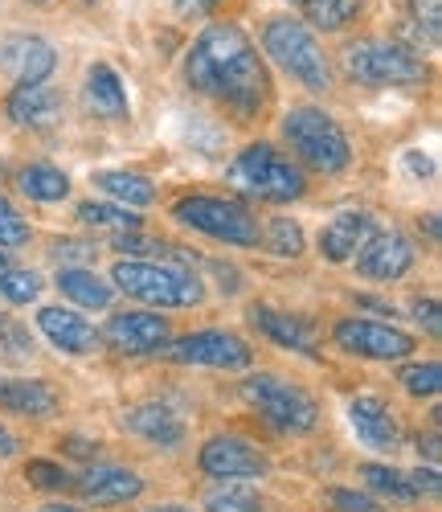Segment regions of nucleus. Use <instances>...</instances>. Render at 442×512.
I'll return each mask as SVG.
<instances>
[{
	"label": "nucleus",
	"instance_id": "1",
	"mask_svg": "<svg viewBox=\"0 0 442 512\" xmlns=\"http://www.w3.org/2000/svg\"><path fill=\"white\" fill-rule=\"evenodd\" d=\"M185 74H189L193 91L226 103L238 115H254L271 99V74H267V66H262L254 41L230 21L209 25L193 41Z\"/></svg>",
	"mask_w": 442,
	"mask_h": 512
},
{
	"label": "nucleus",
	"instance_id": "2",
	"mask_svg": "<svg viewBox=\"0 0 442 512\" xmlns=\"http://www.w3.org/2000/svg\"><path fill=\"white\" fill-rule=\"evenodd\" d=\"M111 287L127 291L131 300L152 304V308H197L205 300V283L193 271L140 263V259H119L111 271Z\"/></svg>",
	"mask_w": 442,
	"mask_h": 512
},
{
	"label": "nucleus",
	"instance_id": "3",
	"mask_svg": "<svg viewBox=\"0 0 442 512\" xmlns=\"http://www.w3.org/2000/svg\"><path fill=\"white\" fill-rule=\"evenodd\" d=\"M230 185L254 201H271V205L299 201L307 189L299 164H291L271 144H250L246 152H238V160L230 164Z\"/></svg>",
	"mask_w": 442,
	"mask_h": 512
},
{
	"label": "nucleus",
	"instance_id": "4",
	"mask_svg": "<svg viewBox=\"0 0 442 512\" xmlns=\"http://www.w3.org/2000/svg\"><path fill=\"white\" fill-rule=\"evenodd\" d=\"M283 136L291 152L316 168V173H344L352 164V144L340 132V123L320 107H291L283 119Z\"/></svg>",
	"mask_w": 442,
	"mask_h": 512
},
{
	"label": "nucleus",
	"instance_id": "5",
	"mask_svg": "<svg viewBox=\"0 0 442 512\" xmlns=\"http://www.w3.org/2000/svg\"><path fill=\"white\" fill-rule=\"evenodd\" d=\"M262 50H267L271 62H279V66L299 82V87L316 91V95L332 91L328 58H324V50H320L316 33L307 29L303 21H295V17H275V21L267 25V33H262Z\"/></svg>",
	"mask_w": 442,
	"mask_h": 512
},
{
	"label": "nucleus",
	"instance_id": "6",
	"mask_svg": "<svg viewBox=\"0 0 442 512\" xmlns=\"http://www.w3.org/2000/svg\"><path fill=\"white\" fill-rule=\"evenodd\" d=\"M344 70L365 82V87H422V82L430 78L426 62L406 50V46H397V41H357V46H348L344 50Z\"/></svg>",
	"mask_w": 442,
	"mask_h": 512
},
{
	"label": "nucleus",
	"instance_id": "7",
	"mask_svg": "<svg viewBox=\"0 0 442 512\" xmlns=\"http://www.w3.org/2000/svg\"><path fill=\"white\" fill-rule=\"evenodd\" d=\"M242 398L267 418L271 426H279V431L287 435H307V431H316V422H320V406L316 398L291 386L287 377L279 373H254L242 381Z\"/></svg>",
	"mask_w": 442,
	"mask_h": 512
},
{
	"label": "nucleus",
	"instance_id": "8",
	"mask_svg": "<svg viewBox=\"0 0 442 512\" xmlns=\"http://www.w3.org/2000/svg\"><path fill=\"white\" fill-rule=\"evenodd\" d=\"M172 218L185 222L197 234L230 242V246H258V238H262L258 218H250L246 205L226 201V197H185V201H176Z\"/></svg>",
	"mask_w": 442,
	"mask_h": 512
},
{
	"label": "nucleus",
	"instance_id": "9",
	"mask_svg": "<svg viewBox=\"0 0 442 512\" xmlns=\"http://www.w3.org/2000/svg\"><path fill=\"white\" fill-rule=\"evenodd\" d=\"M336 345L352 357H369V361H406L414 349H418V340L402 328H393V324H377V320H340L336 324Z\"/></svg>",
	"mask_w": 442,
	"mask_h": 512
},
{
	"label": "nucleus",
	"instance_id": "10",
	"mask_svg": "<svg viewBox=\"0 0 442 512\" xmlns=\"http://www.w3.org/2000/svg\"><path fill=\"white\" fill-rule=\"evenodd\" d=\"M168 353L181 365H209V369H246L254 361V349L238 332H226V328L189 332V336L176 340Z\"/></svg>",
	"mask_w": 442,
	"mask_h": 512
},
{
	"label": "nucleus",
	"instance_id": "11",
	"mask_svg": "<svg viewBox=\"0 0 442 512\" xmlns=\"http://www.w3.org/2000/svg\"><path fill=\"white\" fill-rule=\"evenodd\" d=\"M197 463L209 480H262L267 476V455H262L250 439H238V435L209 439L201 447Z\"/></svg>",
	"mask_w": 442,
	"mask_h": 512
},
{
	"label": "nucleus",
	"instance_id": "12",
	"mask_svg": "<svg viewBox=\"0 0 442 512\" xmlns=\"http://www.w3.org/2000/svg\"><path fill=\"white\" fill-rule=\"evenodd\" d=\"M99 340H107V345L115 353H127V357H144V353H160L168 349V340H172V328L164 316L156 312H115Z\"/></svg>",
	"mask_w": 442,
	"mask_h": 512
},
{
	"label": "nucleus",
	"instance_id": "13",
	"mask_svg": "<svg viewBox=\"0 0 442 512\" xmlns=\"http://www.w3.org/2000/svg\"><path fill=\"white\" fill-rule=\"evenodd\" d=\"M348 422H352V431H357V439L373 451H402L406 443V431H402V422H397L393 406L377 394H361V398H352L348 402Z\"/></svg>",
	"mask_w": 442,
	"mask_h": 512
},
{
	"label": "nucleus",
	"instance_id": "14",
	"mask_svg": "<svg viewBox=\"0 0 442 512\" xmlns=\"http://www.w3.org/2000/svg\"><path fill=\"white\" fill-rule=\"evenodd\" d=\"M414 259H418V250L402 230H381L357 250V271L369 275V279L393 283V279H402L414 267Z\"/></svg>",
	"mask_w": 442,
	"mask_h": 512
},
{
	"label": "nucleus",
	"instance_id": "15",
	"mask_svg": "<svg viewBox=\"0 0 442 512\" xmlns=\"http://www.w3.org/2000/svg\"><path fill=\"white\" fill-rule=\"evenodd\" d=\"M58 66V54L50 41L41 37H29V33H17L0 46V70H5L17 87H29V82H46Z\"/></svg>",
	"mask_w": 442,
	"mask_h": 512
},
{
	"label": "nucleus",
	"instance_id": "16",
	"mask_svg": "<svg viewBox=\"0 0 442 512\" xmlns=\"http://www.w3.org/2000/svg\"><path fill=\"white\" fill-rule=\"evenodd\" d=\"M70 484H78L82 500L95 504V508H111V504H127V500L144 496V480L136 472H127V467H111V463L86 467V472Z\"/></svg>",
	"mask_w": 442,
	"mask_h": 512
},
{
	"label": "nucleus",
	"instance_id": "17",
	"mask_svg": "<svg viewBox=\"0 0 442 512\" xmlns=\"http://www.w3.org/2000/svg\"><path fill=\"white\" fill-rule=\"evenodd\" d=\"M37 328L50 336L54 349H62V353H70V357H86V353H95V349L103 345L99 328L86 320V316L70 312V308H41V312H37Z\"/></svg>",
	"mask_w": 442,
	"mask_h": 512
},
{
	"label": "nucleus",
	"instance_id": "18",
	"mask_svg": "<svg viewBox=\"0 0 442 512\" xmlns=\"http://www.w3.org/2000/svg\"><path fill=\"white\" fill-rule=\"evenodd\" d=\"M373 218L365 209H344L336 213V218L320 230V254L328 263H348V259H357V250L373 238Z\"/></svg>",
	"mask_w": 442,
	"mask_h": 512
},
{
	"label": "nucleus",
	"instance_id": "19",
	"mask_svg": "<svg viewBox=\"0 0 442 512\" xmlns=\"http://www.w3.org/2000/svg\"><path fill=\"white\" fill-rule=\"evenodd\" d=\"M0 410L46 418L58 410V394L50 381H37V377H0Z\"/></svg>",
	"mask_w": 442,
	"mask_h": 512
},
{
	"label": "nucleus",
	"instance_id": "20",
	"mask_svg": "<svg viewBox=\"0 0 442 512\" xmlns=\"http://www.w3.org/2000/svg\"><path fill=\"white\" fill-rule=\"evenodd\" d=\"M123 426H127L131 435H140L144 443H156V447H181L185 443V422L176 418L168 406H160V402L127 410Z\"/></svg>",
	"mask_w": 442,
	"mask_h": 512
},
{
	"label": "nucleus",
	"instance_id": "21",
	"mask_svg": "<svg viewBox=\"0 0 442 512\" xmlns=\"http://www.w3.org/2000/svg\"><path fill=\"white\" fill-rule=\"evenodd\" d=\"M58 107H62V99H58L54 87H46V82H29V87H17L9 95V103H5L9 119L21 123V127H50L58 119Z\"/></svg>",
	"mask_w": 442,
	"mask_h": 512
},
{
	"label": "nucleus",
	"instance_id": "22",
	"mask_svg": "<svg viewBox=\"0 0 442 512\" xmlns=\"http://www.w3.org/2000/svg\"><path fill=\"white\" fill-rule=\"evenodd\" d=\"M86 107H91L95 115H103V119H127L131 115L123 78L107 62H95L91 70H86Z\"/></svg>",
	"mask_w": 442,
	"mask_h": 512
},
{
	"label": "nucleus",
	"instance_id": "23",
	"mask_svg": "<svg viewBox=\"0 0 442 512\" xmlns=\"http://www.w3.org/2000/svg\"><path fill=\"white\" fill-rule=\"evenodd\" d=\"M250 320H254L262 332H267L275 345L295 349V353H303V357H316V332H312V324H307V320L287 316V312H275V308H254Z\"/></svg>",
	"mask_w": 442,
	"mask_h": 512
},
{
	"label": "nucleus",
	"instance_id": "24",
	"mask_svg": "<svg viewBox=\"0 0 442 512\" xmlns=\"http://www.w3.org/2000/svg\"><path fill=\"white\" fill-rule=\"evenodd\" d=\"M58 287H62V295H70V300L82 308H111V300H115V287L107 279H99L91 267H62Z\"/></svg>",
	"mask_w": 442,
	"mask_h": 512
},
{
	"label": "nucleus",
	"instance_id": "25",
	"mask_svg": "<svg viewBox=\"0 0 442 512\" xmlns=\"http://www.w3.org/2000/svg\"><path fill=\"white\" fill-rule=\"evenodd\" d=\"M95 185L115 205H127V209H140V205H152L156 201V185L144 173H127V168H107V173L95 177Z\"/></svg>",
	"mask_w": 442,
	"mask_h": 512
},
{
	"label": "nucleus",
	"instance_id": "26",
	"mask_svg": "<svg viewBox=\"0 0 442 512\" xmlns=\"http://www.w3.org/2000/svg\"><path fill=\"white\" fill-rule=\"evenodd\" d=\"M357 480H365L369 492L389 496V500H397V504L418 500V488H414L410 472H397V467H389V463H361V467H357Z\"/></svg>",
	"mask_w": 442,
	"mask_h": 512
},
{
	"label": "nucleus",
	"instance_id": "27",
	"mask_svg": "<svg viewBox=\"0 0 442 512\" xmlns=\"http://www.w3.org/2000/svg\"><path fill=\"white\" fill-rule=\"evenodd\" d=\"M78 222L91 230H111V234H136L140 218L127 205H111V201H82L78 205Z\"/></svg>",
	"mask_w": 442,
	"mask_h": 512
},
{
	"label": "nucleus",
	"instance_id": "28",
	"mask_svg": "<svg viewBox=\"0 0 442 512\" xmlns=\"http://www.w3.org/2000/svg\"><path fill=\"white\" fill-rule=\"evenodd\" d=\"M17 185L33 201H62L70 193V177L62 173V168H54V164H29V168H21Z\"/></svg>",
	"mask_w": 442,
	"mask_h": 512
},
{
	"label": "nucleus",
	"instance_id": "29",
	"mask_svg": "<svg viewBox=\"0 0 442 512\" xmlns=\"http://www.w3.org/2000/svg\"><path fill=\"white\" fill-rule=\"evenodd\" d=\"M303 13H307V21H312L316 29H344L352 17L361 13V0H307L303 5Z\"/></svg>",
	"mask_w": 442,
	"mask_h": 512
},
{
	"label": "nucleus",
	"instance_id": "30",
	"mask_svg": "<svg viewBox=\"0 0 442 512\" xmlns=\"http://www.w3.org/2000/svg\"><path fill=\"white\" fill-rule=\"evenodd\" d=\"M205 512H262V496L246 484H226L205 500Z\"/></svg>",
	"mask_w": 442,
	"mask_h": 512
},
{
	"label": "nucleus",
	"instance_id": "31",
	"mask_svg": "<svg viewBox=\"0 0 442 512\" xmlns=\"http://www.w3.org/2000/svg\"><path fill=\"white\" fill-rule=\"evenodd\" d=\"M0 295H5L9 304H33L41 295V275L37 271H13L5 267L0 271Z\"/></svg>",
	"mask_w": 442,
	"mask_h": 512
},
{
	"label": "nucleus",
	"instance_id": "32",
	"mask_svg": "<svg viewBox=\"0 0 442 512\" xmlns=\"http://www.w3.org/2000/svg\"><path fill=\"white\" fill-rule=\"evenodd\" d=\"M267 246L275 254H283V259H295V254H303V230L291 222V218H271L267 226Z\"/></svg>",
	"mask_w": 442,
	"mask_h": 512
},
{
	"label": "nucleus",
	"instance_id": "33",
	"mask_svg": "<svg viewBox=\"0 0 442 512\" xmlns=\"http://www.w3.org/2000/svg\"><path fill=\"white\" fill-rule=\"evenodd\" d=\"M402 386H406L414 398H434L438 386H442V369H438V361H422V365L402 369Z\"/></svg>",
	"mask_w": 442,
	"mask_h": 512
},
{
	"label": "nucleus",
	"instance_id": "34",
	"mask_svg": "<svg viewBox=\"0 0 442 512\" xmlns=\"http://www.w3.org/2000/svg\"><path fill=\"white\" fill-rule=\"evenodd\" d=\"M414 9V33L418 41L426 37V46H438V29H442V0H410Z\"/></svg>",
	"mask_w": 442,
	"mask_h": 512
},
{
	"label": "nucleus",
	"instance_id": "35",
	"mask_svg": "<svg viewBox=\"0 0 442 512\" xmlns=\"http://www.w3.org/2000/svg\"><path fill=\"white\" fill-rule=\"evenodd\" d=\"M25 242H29V222L21 218V209L9 197H0V246L13 250V246H25Z\"/></svg>",
	"mask_w": 442,
	"mask_h": 512
},
{
	"label": "nucleus",
	"instance_id": "36",
	"mask_svg": "<svg viewBox=\"0 0 442 512\" xmlns=\"http://www.w3.org/2000/svg\"><path fill=\"white\" fill-rule=\"evenodd\" d=\"M25 480H29L33 488H46V492H58V488L70 484L66 467H62V463H50V459H29V463H25Z\"/></svg>",
	"mask_w": 442,
	"mask_h": 512
},
{
	"label": "nucleus",
	"instance_id": "37",
	"mask_svg": "<svg viewBox=\"0 0 442 512\" xmlns=\"http://www.w3.org/2000/svg\"><path fill=\"white\" fill-rule=\"evenodd\" d=\"M328 500H332V508H336V512H381V504H377L373 496L352 492V488H332V492H328Z\"/></svg>",
	"mask_w": 442,
	"mask_h": 512
},
{
	"label": "nucleus",
	"instance_id": "38",
	"mask_svg": "<svg viewBox=\"0 0 442 512\" xmlns=\"http://www.w3.org/2000/svg\"><path fill=\"white\" fill-rule=\"evenodd\" d=\"M0 349H17V357H25V353H33V340H29L17 324L0 320Z\"/></svg>",
	"mask_w": 442,
	"mask_h": 512
},
{
	"label": "nucleus",
	"instance_id": "39",
	"mask_svg": "<svg viewBox=\"0 0 442 512\" xmlns=\"http://www.w3.org/2000/svg\"><path fill=\"white\" fill-rule=\"evenodd\" d=\"M414 316H418V324H426L430 336L442 332V320H438V304H434V300H418V304H414Z\"/></svg>",
	"mask_w": 442,
	"mask_h": 512
},
{
	"label": "nucleus",
	"instance_id": "40",
	"mask_svg": "<svg viewBox=\"0 0 442 512\" xmlns=\"http://www.w3.org/2000/svg\"><path fill=\"white\" fill-rule=\"evenodd\" d=\"M221 0H176V13L181 17H209Z\"/></svg>",
	"mask_w": 442,
	"mask_h": 512
},
{
	"label": "nucleus",
	"instance_id": "41",
	"mask_svg": "<svg viewBox=\"0 0 442 512\" xmlns=\"http://www.w3.org/2000/svg\"><path fill=\"white\" fill-rule=\"evenodd\" d=\"M91 254V246H82V242H58L54 246V259L62 263V259H86Z\"/></svg>",
	"mask_w": 442,
	"mask_h": 512
},
{
	"label": "nucleus",
	"instance_id": "42",
	"mask_svg": "<svg viewBox=\"0 0 442 512\" xmlns=\"http://www.w3.org/2000/svg\"><path fill=\"white\" fill-rule=\"evenodd\" d=\"M406 164H410V173H414V177H430V173H434L430 156H418V152H406Z\"/></svg>",
	"mask_w": 442,
	"mask_h": 512
},
{
	"label": "nucleus",
	"instance_id": "43",
	"mask_svg": "<svg viewBox=\"0 0 442 512\" xmlns=\"http://www.w3.org/2000/svg\"><path fill=\"white\" fill-rule=\"evenodd\" d=\"M17 435L9 431V426H0V459H9V455H17Z\"/></svg>",
	"mask_w": 442,
	"mask_h": 512
},
{
	"label": "nucleus",
	"instance_id": "44",
	"mask_svg": "<svg viewBox=\"0 0 442 512\" xmlns=\"http://www.w3.org/2000/svg\"><path fill=\"white\" fill-rule=\"evenodd\" d=\"M426 447V459H434L438 463V435H426V439H418V451Z\"/></svg>",
	"mask_w": 442,
	"mask_h": 512
},
{
	"label": "nucleus",
	"instance_id": "45",
	"mask_svg": "<svg viewBox=\"0 0 442 512\" xmlns=\"http://www.w3.org/2000/svg\"><path fill=\"white\" fill-rule=\"evenodd\" d=\"M37 512H82L78 504H46V508H37Z\"/></svg>",
	"mask_w": 442,
	"mask_h": 512
},
{
	"label": "nucleus",
	"instance_id": "46",
	"mask_svg": "<svg viewBox=\"0 0 442 512\" xmlns=\"http://www.w3.org/2000/svg\"><path fill=\"white\" fill-rule=\"evenodd\" d=\"M148 512H193V508H185V504H160V508H148Z\"/></svg>",
	"mask_w": 442,
	"mask_h": 512
},
{
	"label": "nucleus",
	"instance_id": "47",
	"mask_svg": "<svg viewBox=\"0 0 442 512\" xmlns=\"http://www.w3.org/2000/svg\"><path fill=\"white\" fill-rule=\"evenodd\" d=\"M9 267V250H0V271H5Z\"/></svg>",
	"mask_w": 442,
	"mask_h": 512
},
{
	"label": "nucleus",
	"instance_id": "48",
	"mask_svg": "<svg viewBox=\"0 0 442 512\" xmlns=\"http://www.w3.org/2000/svg\"><path fill=\"white\" fill-rule=\"evenodd\" d=\"M33 5H46V0H33Z\"/></svg>",
	"mask_w": 442,
	"mask_h": 512
},
{
	"label": "nucleus",
	"instance_id": "49",
	"mask_svg": "<svg viewBox=\"0 0 442 512\" xmlns=\"http://www.w3.org/2000/svg\"><path fill=\"white\" fill-rule=\"evenodd\" d=\"M299 5H307V0H299Z\"/></svg>",
	"mask_w": 442,
	"mask_h": 512
}]
</instances>
